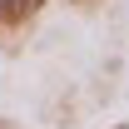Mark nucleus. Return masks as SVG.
Here are the masks:
<instances>
[{
  "label": "nucleus",
  "mask_w": 129,
  "mask_h": 129,
  "mask_svg": "<svg viewBox=\"0 0 129 129\" xmlns=\"http://www.w3.org/2000/svg\"><path fill=\"white\" fill-rule=\"evenodd\" d=\"M109 129H129V124H109Z\"/></svg>",
  "instance_id": "nucleus-3"
},
{
  "label": "nucleus",
  "mask_w": 129,
  "mask_h": 129,
  "mask_svg": "<svg viewBox=\"0 0 129 129\" xmlns=\"http://www.w3.org/2000/svg\"><path fill=\"white\" fill-rule=\"evenodd\" d=\"M70 5H94V0H70Z\"/></svg>",
  "instance_id": "nucleus-2"
},
{
  "label": "nucleus",
  "mask_w": 129,
  "mask_h": 129,
  "mask_svg": "<svg viewBox=\"0 0 129 129\" xmlns=\"http://www.w3.org/2000/svg\"><path fill=\"white\" fill-rule=\"evenodd\" d=\"M45 5H50V0H0V30H20V25H30Z\"/></svg>",
  "instance_id": "nucleus-1"
}]
</instances>
